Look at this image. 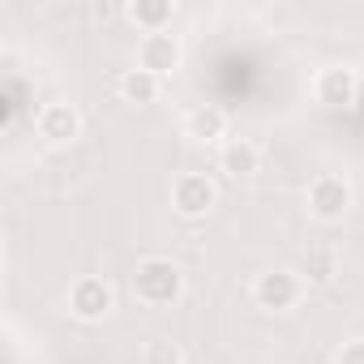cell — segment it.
Instances as JSON below:
<instances>
[{
	"mask_svg": "<svg viewBox=\"0 0 364 364\" xmlns=\"http://www.w3.org/2000/svg\"><path fill=\"white\" fill-rule=\"evenodd\" d=\"M159 95H163V77H154V73H146L137 65L120 73V99L124 103H137L141 107V103H154Z\"/></svg>",
	"mask_w": 364,
	"mask_h": 364,
	"instance_id": "12",
	"label": "cell"
},
{
	"mask_svg": "<svg viewBox=\"0 0 364 364\" xmlns=\"http://www.w3.org/2000/svg\"><path fill=\"white\" fill-rule=\"evenodd\" d=\"M228 112L219 103H198L189 116H185V137L202 141V146H215V141H228Z\"/></svg>",
	"mask_w": 364,
	"mask_h": 364,
	"instance_id": "9",
	"label": "cell"
},
{
	"mask_svg": "<svg viewBox=\"0 0 364 364\" xmlns=\"http://www.w3.org/2000/svg\"><path fill=\"white\" fill-rule=\"evenodd\" d=\"M257 163H262V154H257V146H253L249 137H228L223 150H219V167H223L228 176H236V180L253 176Z\"/></svg>",
	"mask_w": 364,
	"mask_h": 364,
	"instance_id": "11",
	"label": "cell"
},
{
	"mask_svg": "<svg viewBox=\"0 0 364 364\" xmlns=\"http://www.w3.org/2000/svg\"><path fill=\"white\" fill-rule=\"evenodd\" d=\"M219 206V185L202 171H180L171 180V210L185 219H206Z\"/></svg>",
	"mask_w": 364,
	"mask_h": 364,
	"instance_id": "4",
	"label": "cell"
},
{
	"mask_svg": "<svg viewBox=\"0 0 364 364\" xmlns=\"http://www.w3.org/2000/svg\"><path fill=\"white\" fill-rule=\"evenodd\" d=\"M124 18L141 35H163V31H171L176 5H171V0H133V5H124Z\"/></svg>",
	"mask_w": 364,
	"mask_h": 364,
	"instance_id": "10",
	"label": "cell"
},
{
	"mask_svg": "<svg viewBox=\"0 0 364 364\" xmlns=\"http://www.w3.org/2000/svg\"><path fill=\"white\" fill-rule=\"evenodd\" d=\"M112 309H116V291H112L107 279L86 274V279H77V283L69 287V313H73L77 321H103Z\"/></svg>",
	"mask_w": 364,
	"mask_h": 364,
	"instance_id": "6",
	"label": "cell"
},
{
	"mask_svg": "<svg viewBox=\"0 0 364 364\" xmlns=\"http://www.w3.org/2000/svg\"><path fill=\"white\" fill-rule=\"evenodd\" d=\"M300 274H304L309 283H334V274H338V253H334L330 245H317V249H309V253H304V266H300Z\"/></svg>",
	"mask_w": 364,
	"mask_h": 364,
	"instance_id": "13",
	"label": "cell"
},
{
	"mask_svg": "<svg viewBox=\"0 0 364 364\" xmlns=\"http://www.w3.org/2000/svg\"><path fill=\"white\" fill-rule=\"evenodd\" d=\"M180 60H185V52H180V39L171 31L141 35V43H137V69H146L154 77H171L180 69Z\"/></svg>",
	"mask_w": 364,
	"mask_h": 364,
	"instance_id": "7",
	"label": "cell"
},
{
	"mask_svg": "<svg viewBox=\"0 0 364 364\" xmlns=\"http://www.w3.org/2000/svg\"><path fill=\"white\" fill-rule=\"evenodd\" d=\"M141 364H185V355H180L176 343H146Z\"/></svg>",
	"mask_w": 364,
	"mask_h": 364,
	"instance_id": "14",
	"label": "cell"
},
{
	"mask_svg": "<svg viewBox=\"0 0 364 364\" xmlns=\"http://www.w3.org/2000/svg\"><path fill=\"white\" fill-rule=\"evenodd\" d=\"M351 202H355L351 185H347L343 176H334V171L313 176L309 189H304V206H309V215H313L317 223H338V219H347Z\"/></svg>",
	"mask_w": 364,
	"mask_h": 364,
	"instance_id": "2",
	"label": "cell"
},
{
	"mask_svg": "<svg viewBox=\"0 0 364 364\" xmlns=\"http://www.w3.org/2000/svg\"><path fill=\"white\" fill-rule=\"evenodd\" d=\"M304 300V274L300 270H266L253 279V304L266 309V313H291L296 304Z\"/></svg>",
	"mask_w": 364,
	"mask_h": 364,
	"instance_id": "3",
	"label": "cell"
},
{
	"mask_svg": "<svg viewBox=\"0 0 364 364\" xmlns=\"http://www.w3.org/2000/svg\"><path fill=\"white\" fill-rule=\"evenodd\" d=\"M355 107H364V77H360V95H355Z\"/></svg>",
	"mask_w": 364,
	"mask_h": 364,
	"instance_id": "16",
	"label": "cell"
},
{
	"mask_svg": "<svg viewBox=\"0 0 364 364\" xmlns=\"http://www.w3.org/2000/svg\"><path fill=\"white\" fill-rule=\"evenodd\" d=\"M35 129H39L43 141H52V146H69L73 137H82V112H77L73 103H65V99L43 103L39 116H35Z\"/></svg>",
	"mask_w": 364,
	"mask_h": 364,
	"instance_id": "8",
	"label": "cell"
},
{
	"mask_svg": "<svg viewBox=\"0 0 364 364\" xmlns=\"http://www.w3.org/2000/svg\"><path fill=\"white\" fill-rule=\"evenodd\" d=\"M355 95H360V73L347 69V65H326L317 77H313V99L330 112H347L355 107Z\"/></svg>",
	"mask_w": 364,
	"mask_h": 364,
	"instance_id": "5",
	"label": "cell"
},
{
	"mask_svg": "<svg viewBox=\"0 0 364 364\" xmlns=\"http://www.w3.org/2000/svg\"><path fill=\"white\" fill-rule=\"evenodd\" d=\"M133 296L150 309L176 304L185 296V270H180L171 257H141L133 270Z\"/></svg>",
	"mask_w": 364,
	"mask_h": 364,
	"instance_id": "1",
	"label": "cell"
},
{
	"mask_svg": "<svg viewBox=\"0 0 364 364\" xmlns=\"http://www.w3.org/2000/svg\"><path fill=\"white\" fill-rule=\"evenodd\" d=\"M334 364H364V338H347L334 351Z\"/></svg>",
	"mask_w": 364,
	"mask_h": 364,
	"instance_id": "15",
	"label": "cell"
}]
</instances>
